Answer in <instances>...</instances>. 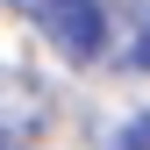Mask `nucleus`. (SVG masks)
I'll list each match as a JSON object with an SVG mask.
<instances>
[{
	"instance_id": "1",
	"label": "nucleus",
	"mask_w": 150,
	"mask_h": 150,
	"mask_svg": "<svg viewBox=\"0 0 150 150\" xmlns=\"http://www.w3.org/2000/svg\"><path fill=\"white\" fill-rule=\"evenodd\" d=\"M36 14H43V36L71 64H93L107 50V0H36Z\"/></svg>"
},
{
	"instance_id": "5",
	"label": "nucleus",
	"mask_w": 150,
	"mask_h": 150,
	"mask_svg": "<svg viewBox=\"0 0 150 150\" xmlns=\"http://www.w3.org/2000/svg\"><path fill=\"white\" fill-rule=\"evenodd\" d=\"M0 150H14V143H0Z\"/></svg>"
},
{
	"instance_id": "3",
	"label": "nucleus",
	"mask_w": 150,
	"mask_h": 150,
	"mask_svg": "<svg viewBox=\"0 0 150 150\" xmlns=\"http://www.w3.org/2000/svg\"><path fill=\"white\" fill-rule=\"evenodd\" d=\"M115 150H150V115H129L122 136H115Z\"/></svg>"
},
{
	"instance_id": "4",
	"label": "nucleus",
	"mask_w": 150,
	"mask_h": 150,
	"mask_svg": "<svg viewBox=\"0 0 150 150\" xmlns=\"http://www.w3.org/2000/svg\"><path fill=\"white\" fill-rule=\"evenodd\" d=\"M129 57H136V64L150 71V14H143V29H136V50H129Z\"/></svg>"
},
{
	"instance_id": "2",
	"label": "nucleus",
	"mask_w": 150,
	"mask_h": 150,
	"mask_svg": "<svg viewBox=\"0 0 150 150\" xmlns=\"http://www.w3.org/2000/svg\"><path fill=\"white\" fill-rule=\"evenodd\" d=\"M43 115H50L43 86H36L22 64H0V143H22V136H36V129H43Z\"/></svg>"
}]
</instances>
